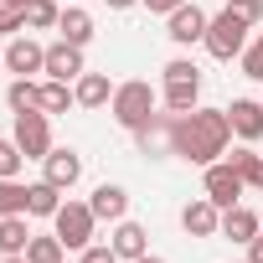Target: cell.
I'll return each mask as SVG.
<instances>
[{
  "label": "cell",
  "mask_w": 263,
  "mask_h": 263,
  "mask_svg": "<svg viewBox=\"0 0 263 263\" xmlns=\"http://www.w3.org/2000/svg\"><path fill=\"white\" fill-rule=\"evenodd\" d=\"M242 263H248V258H242Z\"/></svg>",
  "instance_id": "41"
},
{
  "label": "cell",
  "mask_w": 263,
  "mask_h": 263,
  "mask_svg": "<svg viewBox=\"0 0 263 263\" xmlns=\"http://www.w3.org/2000/svg\"><path fill=\"white\" fill-rule=\"evenodd\" d=\"M140 6L150 11V16H171V11H181L186 0H140Z\"/></svg>",
  "instance_id": "33"
},
{
  "label": "cell",
  "mask_w": 263,
  "mask_h": 263,
  "mask_svg": "<svg viewBox=\"0 0 263 263\" xmlns=\"http://www.w3.org/2000/svg\"><path fill=\"white\" fill-rule=\"evenodd\" d=\"M26 242H31L26 212H16V217H0V258H11V253H26Z\"/></svg>",
  "instance_id": "21"
},
{
  "label": "cell",
  "mask_w": 263,
  "mask_h": 263,
  "mask_svg": "<svg viewBox=\"0 0 263 263\" xmlns=\"http://www.w3.org/2000/svg\"><path fill=\"white\" fill-rule=\"evenodd\" d=\"M160 108V93L145 83V78H129V83H119L114 88V98H108V114H114V124L119 129H129V135H135V129L150 119Z\"/></svg>",
  "instance_id": "2"
},
{
  "label": "cell",
  "mask_w": 263,
  "mask_h": 263,
  "mask_svg": "<svg viewBox=\"0 0 263 263\" xmlns=\"http://www.w3.org/2000/svg\"><path fill=\"white\" fill-rule=\"evenodd\" d=\"M258 232H263V217H258V212H248L242 201L222 212V237H232V242H253Z\"/></svg>",
  "instance_id": "17"
},
{
  "label": "cell",
  "mask_w": 263,
  "mask_h": 263,
  "mask_svg": "<svg viewBox=\"0 0 263 263\" xmlns=\"http://www.w3.org/2000/svg\"><path fill=\"white\" fill-rule=\"evenodd\" d=\"M57 31H62V42H72V47H88V42H93V16H88L83 6H62V21H57Z\"/></svg>",
  "instance_id": "19"
},
{
  "label": "cell",
  "mask_w": 263,
  "mask_h": 263,
  "mask_svg": "<svg viewBox=\"0 0 263 263\" xmlns=\"http://www.w3.org/2000/svg\"><path fill=\"white\" fill-rule=\"evenodd\" d=\"M242 191H248V181L227 165V160H212V165H201V196H212L222 212L227 206H237L242 201Z\"/></svg>",
  "instance_id": "6"
},
{
  "label": "cell",
  "mask_w": 263,
  "mask_h": 263,
  "mask_svg": "<svg viewBox=\"0 0 263 263\" xmlns=\"http://www.w3.org/2000/svg\"><path fill=\"white\" fill-rule=\"evenodd\" d=\"M227 11H232L237 21H248V26H258V21H263V0H227Z\"/></svg>",
  "instance_id": "31"
},
{
  "label": "cell",
  "mask_w": 263,
  "mask_h": 263,
  "mask_svg": "<svg viewBox=\"0 0 263 263\" xmlns=\"http://www.w3.org/2000/svg\"><path fill=\"white\" fill-rule=\"evenodd\" d=\"M108 11H129V6H140V0H103Z\"/></svg>",
  "instance_id": "35"
},
{
  "label": "cell",
  "mask_w": 263,
  "mask_h": 263,
  "mask_svg": "<svg viewBox=\"0 0 263 263\" xmlns=\"http://www.w3.org/2000/svg\"><path fill=\"white\" fill-rule=\"evenodd\" d=\"M78 263H124V258L114 253V242H88V248L78 253Z\"/></svg>",
  "instance_id": "30"
},
{
  "label": "cell",
  "mask_w": 263,
  "mask_h": 263,
  "mask_svg": "<svg viewBox=\"0 0 263 263\" xmlns=\"http://www.w3.org/2000/svg\"><path fill=\"white\" fill-rule=\"evenodd\" d=\"M0 263H31V258L26 253H11V258H0Z\"/></svg>",
  "instance_id": "37"
},
{
  "label": "cell",
  "mask_w": 263,
  "mask_h": 263,
  "mask_svg": "<svg viewBox=\"0 0 263 263\" xmlns=\"http://www.w3.org/2000/svg\"><path fill=\"white\" fill-rule=\"evenodd\" d=\"M237 62H242V72H248L253 83H263V31H258V36L248 42V52H242Z\"/></svg>",
  "instance_id": "29"
},
{
  "label": "cell",
  "mask_w": 263,
  "mask_h": 263,
  "mask_svg": "<svg viewBox=\"0 0 263 263\" xmlns=\"http://www.w3.org/2000/svg\"><path fill=\"white\" fill-rule=\"evenodd\" d=\"M11 140L21 145V155H26V160H47V150H52V114H42V108L16 114Z\"/></svg>",
  "instance_id": "5"
},
{
  "label": "cell",
  "mask_w": 263,
  "mask_h": 263,
  "mask_svg": "<svg viewBox=\"0 0 263 263\" xmlns=\"http://www.w3.org/2000/svg\"><path fill=\"white\" fill-rule=\"evenodd\" d=\"M248 31H253V26H248V21H237V16L222 6V11L206 21V42H201V47H206L217 62H232V57H242V52H248Z\"/></svg>",
  "instance_id": "3"
},
{
  "label": "cell",
  "mask_w": 263,
  "mask_h": 263,
  "mask_svg": "<svg viewBox=\"0 0 263 263\" xmlns=\"http://www.w3.org/2000/svg\"><path fill=\"white\" fill-rule=\"evenodd\" d=\"M88 206H93V217H98V222H124V217H129V191H124V186H114V181H103V186H93Z\"/></svg>",
  "instance_id": "14"
},
{
  "label": "cell",
  "mask_w": 263,
  "mask_h": 263,
  "mask_svg": "<svg viewBox=\"0 0 263 263\" xmlns=\"http://www.w3.org/2000/svg\"><path fill=\"white\" fill-rule=\"evenodd\" d=\"M93 227H98V217H93V206H88V201H62V206H57V217H52V232L62 237V248H67V253H83V248L93 242Z\"/></svg>",
  "instance_id": "4"
},
{
  "label": "cell",
  "mask_w": 263,
  "mask_h": 263,
  "mask_svg": "<svg viewBox=\"0 0 263 263\" xmlns=\"http://www.w3.org/2000/svg\"><path fill=\"white\" fill-rule=\"evenodd\" d=\"M72 93H78V108H108L114 83H108V72H83V78L72 83Z\"/></svg>",
  "instance_id": "18"
},
{
  "label": "cell",
  "mask_w": 263,
  "mask_h": 263,
  "mask_svg": "<svg viewBox=\"0 0 263 263\" xmlns=\"http://www.w3.org/2000/svg\"><path fill=\"white\" fill-rule=\"evenodd\" d=\"M232 145V124H227V108H191V114H176V160L186 165H212L222 160Z\"/></svg>",
  "instance_id": "1"
},
{
  "label": "cell",
  "mask_w": 263,
  "mask_h": 263,
  "mask_svg": "<svg viewBox=\"0 0 263 263\" xmlns=\"http://www.w3.org/2000/svg\"><path fill=\"white\" fill-rule=\"evenodd\" d=\"M16 212H26V186L0 176V217H16Z\"/></svg>",
  "instance_id": "27"
},
{
  "label": "cell",
  "mask_w": 263,
  "mask_h": 263,
  "mask_svg": "<svg viewBox=\"0 0 263 263\" xmlns=\"http://www.w3.org/2000/svg\"><path fill=\"white\" fill-rule=\"evenodd\" d=\"M62 6H67V0H62Z\"/></svg>",
  "instance_id": "40"
},
{
  "label": "cell",
  "mask_w": 263,
  "mask_h": 263,
  "mask_svg": "<svg viewBox=\"0 0 263 263\" xmlns=\"http://www.w3.org/2000/svg\"><path fill=\"white\" fill-rule=\"evenodd\" d=\"M206 21H212V16H206L201 6H191V0H186L181 11L165 16V36H171L176 47H201V42H206Z\"/></svg>",
  "instance_id": "9"
},
{
  "label": "cell",
  "mask_w": 263,
  "mask_h": 263,
  "mask_svg": "<svg viewBox=\"0 0 263 263\" xmlns=\"http://www.w3.org/2000/svg\"><path fill=\"white\" fill-rule=\"evenodd\" d=\"M0 62H6L16 78H36V72H47V47H42V42H31V36L21 31V36H11V42H6Z\"/></svg>",
  "instance_id": "8"
},
{
  "label": "cell",
  "mask_w": 263,
  "mask_h": 263,
  "mask_svg": "<svg viewBox=\"0 0 263 263\" xmlns=\"http://www.w3.org/2000/svg\"><path fill=\"white\" fill-rule=\"evenodd\" d=\"M222 160H227L248 186H263V155H258L253 145H237V150H232V155H222Z\"/></svg>",
  "instance_id": "23"
},
{
  "label": "cell",
  "mask_w": 263,
  "mask_h": 263,
  "mask_svg": "<svg viewBox=\"0 0 263 263\" xmlns=\"http://www.w3.org/2000/svg\"><path fill=\"white\" fill-rule=\"evenodd\" d=\"M62 21V0H31L26 6V31H57Z\"/></svg>",
  "instance_id": "26"
},
{
  "label": "cell",
  "mask_w": 263,
  "mask_h": 263,
  "mask_svg": "<svg viewBox=\"0 0 263 263\" xmlns=\"http://www.w3.org/2000/svg\"><path fill=\"white\" fill-rule=\"evenodd\" d=\"M227 124H232V140L258 145L263 140V103L258 98H232L227 103Z\"/></svg>",
  "instance_id": "10"
},
{
  "label": "cell",
  "mask_w": 263,
  "mask_h": 263,
  "mask_svg": "<svg viewBox=\"0 0 263 263\" xmlns=\"http://www.w3.org/2000/svg\"><path fill=\"white\" fill-rule=\"evenodd\" d=\"M0 6H11V11H26V6H31V0H0Z\"/></svg>",
  "instance_id": "36"
},
{
  "label": "cell",
  "mask_w": 263,
  "mask_h": 263,
  "mask_svg": "<svg viewBox=\"0 0 263 263\" xmlns=\"http://www.w3.org/2000/svg\"><path fill=\"white\" fill-rule=\"evenodd\" d=\"M21 165H26L21 145H16V140H0V176H6V181H16V176H21Z\"/></svg>",
  "instance_id": "28"
},
{
  "label": "cell",
  "mask_w": 263,
  "mask_h": 263,
  "mask_svg": "<svg viewBox=\"0 0 263 263\" xmlns=\"http://www.w3.org/2000/svg\"><path fill=\"white\" fill-rule=\"evenodd\" d=\"M67 108H78V93H72V83H57V78H47V83H42V114H67Z\"/></svg>",
  "instance_id": "25"
},
{
  "label": "cell",
  "mask_w": 263,
  "mask_h": 263,
  "mask_svg": "<svg viewBox=\"0 0 263 263\" xmlns=\"http://www.w3.org/2000/svg\"><path fill=\"white\" fill-rule=\"evenodd\" d=\"M108 242H114V253H119L124 263H135V258H145V253H150V232H145L140 222H129V217H124V222H114V237H108Z\"/></svg>",
  "instance_id": "16"
},
{
  "label": "cell",
  "mask_w": 263,
  "mask_h": 263,
  "mask_svg": "<svg viewBox=\"0 0 263 263\" xmlns=\"http://www.w3.org/2000/svg\"><path fill=\"white\" fill-rule=\"evenodd\" d=\"M160 72H165V78H201V72H196V62H191V57H171V62H165V67H160Z\"/></svg>",
  "instance_id": "32"
},
{
  "label": "cell",
  "mask_w": 263,
  "mask_h": 263,
  "mask_svg": "<svg viewBox=\"0 0 263 263\" xmlns=\"http://www.w3.org/2000/svg\"><path fill=\"white\" fill-rule=\"evenodd\" d=\"M181 227H186V237H217L222 232V206L212 196H196V201L181 206Z\"/></svg>",
  "instance_id": "12"
},
{
  "label": "cell",
  "mask_w": 263,
  "mask_h": 263,
  "mask_svg": "<svg viewBox=\"0 0 263 263\" xmlns=\"http://www.w3.org/2000/svg\"><path fill=\"white\" fill-rule=\"evenodd\" d=\"M42 181H52L57 191H72L78 181H83V155L78 150H47V160H42Z\"/></svg>",
  "instance_id": "11"
},
{
  "label": "cell",
  "mask_w": 263,
  "mask_h": 263,
  "mask_svg": "<svg viewBox=\"0 0 263 263\" xmlns=\"http://www.w3.org/2000/svg\"><path fill=\"white\" fill-rule=\"evenodd\" d=\"M57 206H62V191L52 186V181H36V186H26V217H57Z\"/></svg>",
  "instance_id": "20"
},
{
  "label": "cell",
  "mask_w": 263,
  "mask_h": 263,
  "mask_svg": "<svg viewBox=\"0 0 263 263\" xmlns=\"http://www.w3.org/2000/svg\"><path fill=\"white\" fill-rule=\"evenodd\" d=\"M6 103H11V114H31V108H42V83H36V78H11Z\"/></svg>",
  "instance_id": "22"
},
{
  "label": "cell",
  "mask_w": 263,
  "mask_h": 263,
  "mask_svg": "<svg viewBox=\"0 0 263 263\" xmlns=\"http://www.w3.org/2000/svg\"><path fill=\"white\" fill-rule=\"evenodd\" d=\"M248 263H263V232H258V237L248 242Z\"/></svg>",
  "instance_id": "34"
},
{
  "label": "cell",
  "mask_w": 263,
  "mask_h": 263,
  "mask_svg": "<svg viewBox=\"0 0 263 263\" xmlns=\"http://www.w3.org/2000/svg\"><path fill=\"white\" fill-rule=\"evenodd\" d=\"M26 258H31V263H67V248H62V237H57V232H31Z\"/></svg>",
  "instance_id": "24"
},
{
  "label": "cell",
  "mask_w": 263,
  "mask_h": 263,
  "mask_svg": "<svg viewBox=\"0 0 263 263\" xmlns=\"http://www.w3.org/2000/svg\"><path fill=\"white\" fill-rule=\"evenodd\" d=\"M160 103H165L171 114H191V108H201V78H165Z\"/></svg>",
  "instance_id": "15"
},
{
  "label": "cell",
  "mask_w": 263,
  "mask_h": 263,
  "mask_svg": "<svg viewBox=\"0 0 263 263\" xmlns=\"http://www.w3.org/2000/svg\"><path fill=\"white\" fill-rule=\"evenodd\" d=\"M135 263H165V258H155V253H145V258H135Z\"/></svg>",
  "instance_id": "38"
},
{
  "label": "cell",
  "mask_w": 263,
  "mask_h": 263,
  "mask_svg": "<svg viewBox=\"0 0 263 263\" xmlns=\"http://www.w3.org/2000/svg\"><path fill=\"white\" fill-rule=\"evenodd\" d=\"M0 16H6V6H0Z\"/></svg>",
  "instance_id": "39"
},
{
  "label": "cell",
  "mask_w": 263,
  "mask_h": 263,
  "mask_svg": "<svg viewBox=\"0 0 263 263\" xmlns=\"http://www.w3.org/2000/svg\"><path fill=\"white\" fill-rule=\"evenodd\" d=\"M135 140H140V155H150V160H165V155H176V114L165 108H155L140 129H135Z\"/></svg>",
  "instance_id": "7"
},
{
  "label": "cell",
  "mask_w": 263,
  "mask_h": 263,
  "mask_svg": "<svg viewBox=\"0 0 263 263\" xmlns=\"http://www.w3.org/2000/svg\"><path fill=\"white\" fill-rule=\"evenodd\" d=\"M88 67H83V47H72V42H52L47 47V78H57V83H78Z\"/></svg>",
  "instance_id": "13"
}]
</instances>
